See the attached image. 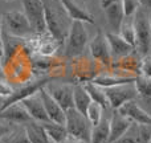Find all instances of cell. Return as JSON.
Segmentation results:
<instances>
[{
    "label": "cell",
    "mask_w": 151,
    "mask_h": 143,
    "mask_svg": "<svg viewBox=\"0 0 151 143\" xmlns=\"http://www.w3.org/2000/svg\"><path fill=\"white\" fill-rule=\"evenodd\" d=\"M42 4H44L47 32L52 37H55L60 44H63L65 42L72 25L70 17L68 16L60 0H42Z\"/></svg>",
    "instance_id": "6da1fadb"
},
{
    "label": "cell",
    "mask_w": 151,
    "mask_h": 143,
    "mask_svg": "<svg viewBox=\"0 0 151 143\" xmlns=\"http://www.w3.org/2000/svg\"><path fill=\"white\" fill-rule=\"evenodd\" d=\"M133 25L135 31V50L141 56H147L151 49V24L150 12L139 7L133 16Z\"/></svg>",
    "instance_id": "7a4b0ae2"
},
{
    "label": "cell",
    "mask_w": 151,
    "mask_h": 143,
    "mask_svg": "<svg viewBox=\"0 0 151 143\" xmlns=\"http://www.w3.org/2000/svg\"><path fill=\"white\" fill-rule=\"evenodd\" d=\"M65 127L68 137L77 139L83 143H90L91 125L85 114L80 113L74 107L65 111Z\"/></svg>",
    "instance_id": "3957f363"
},
{
    "label": "cell",
    "mask_w": 151,
    "mask_h": 143,
    "mask_svg": "<svg viewBox=\"0 0 151 143\" xmlns=\"http://www.w3.org/2000/svg\"><path fill=\"white\" fill-rule=\"evenodd\" d=\"M1 21L3 28H7V33L19 39H27L35 33L24 12H19V11L5 12L1 15Z\"/></svg>",
    "instance_id": "277c9868"
},
{
    "label": "cell",
    "mask_w": 151,
    "mask_h": 143,
    "mask_svg": "<svg viewBox=\"0 0 151 143\" xmlns=\"http://www.w3.org/2000/svg\"><path fill=\"white\" fill-rule=\"evenodd\" d=\"M83 24L85 23L81 21H72L70 29L65 39V55L68 57L80 56L85 50L89 36Z\"/></svg>",
    "instance_id": "5b68a950"
},
{
    "label": "cell",
    "mask_w": 151,
    "mask_h": 143,
    "mask_svg": "<svg viewBox=\"0 0 151 143\" xmlns=\"http://www.w3.org/2000/svg\"><path fill=\"white\" fill-rule=\"evenodd\" d=\"M104 89L107 102H109V107H111L113 110H118L122 105H125L129 101L135 99L137 96H138L134 82L122 83V85L110 86V88H104Z\"/></svg>",
    "instance_id": "8992f818"
},
{
    "label": "cell",
    "mask_w": 151,
    "mask_h": 143,
    "mask_svg": "<svg viewBox=\"0 0 151 143\" xmlns=\"http://www.w3.org/2000/svg\"><path fill=\"white\" fill-rule=\"evenodd\" d=\"M28 21L36 34L47 33V25H45V12L42 0H21Z\"/></svg>",
    "instance_id": "52a82bcc"
},
{
    "label": "cell",
    "mask_w": 151,
    "mask_h": 143,
    "mask_svg": "<svg viewBox=\"0 0 151 143\" xmlns=\"http://www.w3.org/2000/svg\"><path fill=\"white\" fill-rule=\"evenodd\" d=\"M44 89L49 93V96L61 106L64 111L74 107L73 103V86L65 83L48 82Z\"/></svg>",
    "instance_id": "ba28073f"
},
{
    "label": "cell",
    "mask_w": 151,
    "mask_h": 143,
    "mask_svg": "<svg viewBox=\"0 0 151 143\" xmlns=\"http://www.w3.org/2000/svg\"><path fill=\"white\" fill-rule=\"evenodd\" d=\"M101 8L106 15L107 23H109L113 33H118L121 24L125 20L122 0H101Z\"/></svg>",
    "instance_id": "9c48e42d"
},
{
    "label": "cell",
    "mask_w": 151,
    "mask_h": 143,
    "mask_svg": "<svg viewBox=\"0 0 151 143\" xmlns=\"http://www.w3.org/2000/svg\"><path fill=\"white\" fill-rule=\"evenodd\" d=\"M48 82H49V80H48V78H44V80H37V81H35V82H29L28 85L23 86V88L13 90V93L11 94L8 98L4 99V102H3L0 110H3L4 107L9 106V105H12V103H19V102H21L23 99L28 98L29 96L36 94L37 91H39L41 88H44Z\"/></svg>",
    "instance_id": "30bf717a"
},
{
    "label": "cell",
    "mask_w": 151,
    "mask_h": 143,
    "mask_svg": "<svg viewBox=\"0 0 151 143\" xmlns=\"http://www.w3.org/2000/svg\"><path fill=\"white\" fill-rule=\"evenodd\" d=\"M90 53L94 60L99 61L101 64H104V65H106V66H110L113 57H111V53H110L109 44H107L106 34H104L102 32H98V33L91 39Z\"/></svg>",
    "instance_id": "8fae6325"
},
{
    "label": "cell",
    "mask_w": 151,
    "mask_h": 143,
    "mask_svg": "<svg viewBox=\"0 0 151 143\" xmlns=\"http://www.w3.org/2000/svg\"><path fill=\"white\" fill-rule=\"evenodd\" d=\"M119 114L130 119L133 123H141V125H151V114L142 109L135 99L126 102L125 105L117 110Z\"/></svg>",
    "instance_id": "7c38bea8"
},
{
    "label": "cell",
    "mask_w": 151,
    "mask_h": 143,
    "mask_svg": "<svg viewBox=\"0 0 151 143\" xmlns=\"http://www.w3.org/2000/svg\"><path fill=\"white\" fill-rule=\"evenodd\" d=\"M20 103L25 107L29 117L33 121H37V122H41V123L49 122V118H48V114L45 111L44 103L41 101V97H40L39 91L36 94H33V96H29L28 98L23 99Z\"/></svg>",
    "instance_id": "4fadbf2b"
},
{
    "label": "cell",
    "mask_w": 151,
    "mask_h": 143,
    "mask_svg": "<svg viewBox=\"0 0 151 143\" xmlns=\"http://www.w3.org/2000/svg\"><path fill=\"white\" fill-rule=\"evenodd\" d=\"M39 94L41 97V101L44 103L45 111L48 114L50 122L58 123V125H65V111L61 109V106L49 96L47 90L44 88H41L39 90Z\"/></svg>",
    "instance_id": "5bb4252c"
},
{
    "label": "cell",
    "mask_w": 151,
    "mask_h": 143,
    "mask_svg": "<svg viewBox=\"0 0 151 143\" xmlns=\"http://www.w3.org/2000/svg\"><path fill=\"white\" fill-rule=\"evenodd\" d=\"M0 119L16 123V125H25L27 122L32 121V118L29 117L25 107L19 102V103H12L4 107L3 110H0Z\"/></svg>",
    "instance_id": "9a60e30c"
},
{
    "label": "cell",
    "mask_w": 151,
    "mask_h": 143,
    "mask_svg": "<svg viewBox=\"0 0 151 143\" xmlns=\"http://www.w3.org/2000/svg\"><path fill=\"white\" fill-rule=\"evenodd\" d=\"M133 122L130 119H127L126 117H123L122 114L114 110V113L111 114L110 118V135H109V143L117 141L118 138L126 134V131L131 127Z\"/></svg>",
    "instance_id": "2e32d148"
},
{
    "label": "cell",
    "mask_w": 151,
    "mask_h": 143,
    "mask_svg": "<svg viewBox=\"0 0 151 143\" xmlns=\"http://www.w3.org/2000/svg\"><path fill=\"white\" fill-rule=\"evenodd\" d=\"M106 40L110 48L111 57H125L135 50L133 45L126 42L118 33H106Z\"/></svg>",
    "instance_id": "e0dca14e"
},
{
    "label": "cell",
    "mask_w": 151,
    "mask_h": 143,
    "mask_svg": "<svg viewBox=\"0 0 151 143\" xmlns=\"http://www.w3.org/2000/svg\"><path fill=\"white\" fill-rule=\"evenodd\" d=\"M63 7L65 8L68 16L70 17L72 21H81V23H88V24H94V16L85 11L83 8L78 7L73 0H60Z\"/></svg>",
    "instance_id": "ac0fdd59"
},
{
    "label": "cell",
    "mask_w": 151,
    "mask_h": 143,
    "mask_svg": "<svg viewBox=\"0 0 151 143\" xmlns=\"http://www.w3.org/2000/svg\"><path fill=\"white\" fill-rule=\"evenodd\" d=\"M24 130H25L29 143H52L48 138L47 131L41 122H37L33 119L29 121L24 125Z\"/></svg>",
    "instance_id": "d6986e66"
},
{
    "label": "cell",
    "mask_w": 151,
    "mask_h": 143,
    "mask_svg": "<svg viewBox=\"0 0 151 143\" xmlns=\"http://www.w3.org/2000/svg\"><path fill=\"white\" fill-rule=\"evenodd\" d=\"M36 40H37V45H36V50L40 53L41 56H53L56 52L58 50L60 42L52 37L49 33H42V34H36Z\"/></svg>",
    "instance_id": "ffe728a7"
},
{
    "label": "cell",
    "mask_w": 151,
    "mask_h": 143,
    "mask_svg": "<svg viewBox=\"0 0 151 143\" xmlns=\"http://www.w3.org/2000/svg\"><path fill=\"white\" fill-rule=\"evenodd\" d=\"M110 135V118H104L91 127L90 134V143H109Z\"/></svg>",
    "instance_id": "44dd1931"
},
{
    "label": "cell",
    "mask_w": 151,
    "mask_h": 143,
    "mask_svg": "<svg viewBox=\"0 0 151 143\" xmlns=\"http://www.w3.org/2000/svg\"><path fill=\"white\" fill-rule=\"evenodd\" d=\"M42 126H44L48 138H49V141L52 143L63 142L68 138V131H66L65 125H58V123L49 121V122L42 123Z\"/></svg>",
    "instance_id": "7402d4cb"
},
{
    "label": "cell",
    "mask_w": 151,
    "mask_h": 143,
    "mask_svg": "<svg viewBox=\"0 0 151 143\" xmlns=\"http://www.w3.org/2000/svg\"><path fill=\"white\" fill-rule=\"evenodd\" d=\"M91 102L90 96L88 94V91L85 90L82 85H74L73 86V103L74 109L78 110L80 113L85 114L86 109H88L89 103Z\"/></svg>",
    "instance_id": "603a6c76"
},
{
    "label": "cell",
    "mask_w": 151,
    "mask_h": 143,
    "mask_svg": "<svg viewBox=\"0 0 151 143\" xmlns=\"http://www.w3.org/2000/svg\"><path fill=\"white\" fill-rule=\"evenodd\" d=\"M82 86L85 88V90L88 91L89 96H90L91 101L99 103L104 109L105 107H109V102H107V98H106V94H105L104 88L98 86L94 82H85Z\"/></svg>",
    "instance_id": "cb8c5ba5"
},
{
    "label": "cell",
    "mask_w": 151,
    "mask_h": 143,
    "mask_svg": "<svg viewBox=\"0 0 151 143\" xmlns=\"http://www.w3.org/2000/svg\"><path fill=\"white\" fill-rule=\"evenodd\" d=\"M1 40H3V57L5 60H8L16 52V49L20 47L21 40L24 39H19V37H15L9 33L5 34L1 33Z\"/></svg>",
    "instance_id": "d4e9b609"
},
{
    "label": "cell",
    "mask_w": 151,
    "mask_h": 143,
    "mask_svg": "<svg viewBox=\"0 0 151 143\" xmlns=\"http://www.w3.org/2000/svg\"><path fill=\"white\" fill-rule=\"evenodd\" d=\"M134 86H135L137 94L143 99H151V80L145 78L142 75L134 78Z\"/></svg>",
    "instance_id": "484cf974"
},
{
    "label": "cell",
    "mask_w": 151,
    "mask_h": 143,
    "mask_svg": "<svg viewBox=\"0 0 151 143\" xmlns=\"http://www.w3.org/2000/svg\"><path fill=\"white\" fill-rule=\"evenodd\" d=\"M91 82L97 83L101 88H110V86H117L122 85V83L134 82V78H121V77H109V75H99V77L94 78Z\"/></svg>",
    "instance_id": "4316f807"
},
{
    "label": "cell",
    "mask_w": 151,
    "mask_h": 143,
    "mask_svg": "<svg viewBox=\"0 0 151 143\" xmlns=\"http://www.w3.org/2000/svg\"><path fill=\"white\" fill-rule=\"evenodd\" d=\"M85 115H86V118H88V121L90 122L91 127H93L97 123H99V121L104 117V107L99 103H97V102L91 101L90 103H89L88 109H86Z\"/></svg>",
    "instance_id": "83f0119b"
},
{
    "label": "cell",
    "mask_w": 151,
    "mask_h": 143,
    "mask_svg": "<svg viewBox=\"0 0 151 143\" xmlns=\"http://www.w3.org/2000/svg\"><path fill=\"white\" fill-rule=\"evenodd\" d=\"M118 34L125 40L126 42H129L130 45H133L135 48V31H134L133 21H122L121 28L118 31Z\"/></svg>",
    "instance_id": "f1b7e54d"
},
{
    "label": "cell",
    "mask_w": 151,
    "mask_h": 143,
    "mask_svg": "<svg viewBox=\"0 0 151 143\" xmlns=\"http://www.w3.org/2000/svg\"><path fill=\"white\" fill-rule=\"evenodd\" d=\"M134 135L137 143H149L151 139V125H141L133 123Z\"/></svg>",
    "instance_id": "f546056e"
},
{
    "label": "cell",
    "mask_w": 151,
    "mask_h": 143,
    "mask_svg": "<svg viewBox=\"0 0 151 143\" xmlns=\"http://www.w3.org/2000/svg\"><path fill=\"white\" fill-rule=\"evenodd\" d=\"M1 143H29L27 134L24 129H16V130H11L4 138L1 139Z\"/></svg>",
    "instance_id": "4dcf8cb0"
},
{
    "label": "cell",
    "mask_w": 151,
    "mask_h": 143,
    "mask_svg": "<svg viewBox=\"0 0 151 143\" xmlns=\"http://www.w3.org/2000/svg\"><path fill=\"white\" fill-rule=\"evenodd\" d=\"M122 7L125 17H133L134 13L141 7V4H139L138 0H122Z\"/></svg>",
    "instance_id": "1f68e13d"
},
{
    "label": "cell",
    "mask_w": 151,
    "mask_h": 143,
    "mask_svg": "<svg viewBox=\"0 0 151 143\" xmlns=\"http://www.w3.org/2000/svg\"><path fill=\"white\" fill-rule=\"evenodd\" d=\"M139 75L151 80V55L143 56L139 65Z\"/></svg>",
    "instance_id": "d6a6232c"
},
{
    "label": "cell",
    "mask_w": 151,
    "mask_h": 143,
    "mask_svg": "<svg viewBox=\"0 0 151 143\" xmlns=\"http://www.w3.org/2000/svg\"><path fill=\"white\" fill-rule=\"evenodd\" d=\"M111 143H137L135 141V135H134V129H133V125L131 127L126 131V134H123L121 138H118L117 141L111 142Z\"/></svg>",
    "instance_id": "836d02e7"
},
{
    "label": "cell",
    "mask_w": 151,
    "mask_h": 143,
    "mask_svg": "<svg viewBox=\"0 0 151 143\" xmlns=\"http://www.w3.org/2000/svg\"><path fill=\"white\" fill-rule=\"evenodd\" d=\"M12 93H13L12 86H11L7 81L0 80V97H3V98H8Z\"/></svg>",
    "instance_id": "e575fe53"
},
{
    "label": "cell",
    "mask_w": 151,
    "mask_h": 143,
    "mask_svg": "<svg viewBox=\"0 0 151 143\" xmlns=\"http://www.w3.org/2000/svg\"><path fill=\"white\" fill-rule=\"evenodd\" d=\"M9 131H11L9 126H8L7 123H4V122H1V121H0V142H1V139L4 138V137L7 135Z\"/></svg>",
    "instance_id": "d590c367"
},
{
    "label": "cell",
    "mask_w": 151,
    "mask_h": 143,
    "mask_svg": "<svg viewBox=\"0 0 151 143\" xmlns=\"http://www.w3.org/2000/svg\"><path fill=\"white\" fill-rule=\"evenodd\" d=\"M1 33H3V21H1V13H0V66H1V60H3V40H1Z\"/></svg>",
    "instance_id": "8d00e7d4"
},
{
    "label": "cell",
    "mask_w": 151,
    "mask_h": 143,
    "mask_svg": "<svg viewBox=\"0 0 151 143\" xmlns=\"http://www.w3.org/2000/svg\"><path fill=\"white\" fill-rule=\"evenodd\" d=\"M138 1L142 8H145V9H147L149 12H151V0H138Z\"/></svg>",
    "instance_id": "74e56055"
},
{
    "label": "cell",
    "mask_w": 151,
    "mask_h": 143,
    "mask_svg": "<svg viewBox=\"0 0 151 143\" xmlns=\"http://www.w3.org/2000/svg\"><path fill=\"white\" fill-rule=\"evenodd\" d=\"M3 77H4V74H3V70H1V66H0V80H3Z\"/></svg>",
    "instance_id": "f35d334b"
},
{
    "label": "cell",
    "mask_w": 151,
    "mask_h": 143,
    "mask_svg": "<svg viewBox=\"0 0 151 143\" xmlns=\"http://www.w3.org/2000/svg\"><path fill=\"white\" fill-rule=\"evenodd\" d=\"M58 143H69V142H68V138H66L65 141H63V142H58Z\"/></svg>",
    "instance_id": "ab89813d"
},
{
    "label": "cell",
    "mask_w": 151,
    "mask_h": 143,
    "mask_svg": "<svg viewBox=\"0 0 151 143\" xmlns=\"http://www.w3.org/2000/svg\"><path fill=\"white\" fill-rule=\"evenodd\" d=\"M150 24H151V12H150Z\"/></svg>",
    "instance_id": "60d3db41"
},
{
    "label": "cell",
    "mask_w": 151,
    "mask_h": 143,
    "mask_svg": "<svg viewBox=\"0 0 151 143\" xmlns=\"http://www.w3.org/2000/svg\"><path fill=\"white\" fill-rule=\"evenodd\" d=\"M5 1H12V0H5Z\"/></svg>",
    "instance_id": "b9f144b4"
},
{
    "label": "cell",
    "mask_w": 151,
    "mask_h": 143,
    "mask_svg": "<svg viewBox=\"0 0 151 143\" xmlns=\"http://www.w3.org/2000/svg\"><path fill=\"white\" fill-rule=\"evenodd\" d=\"M149 143H151V139H150V142H149Z\"/></svg>",
    "instance_id": "7bdbcfd3"
},
{
    "label": "cell",
    "mask_w": 151,
    "mask_h": 143,
    "mask_svg": "<svg viewBox=\"0 0 151 143\" xmlns=\"http://www.w3.org/2000/svg\"><path fill=\"white\" fill-rule=\"evenodd\" d=\"M81 143H83V142H81Z\"/></svg>",
    "instance_id": "ee69618b"
}]
</instances>
